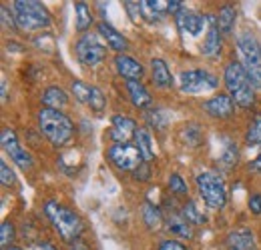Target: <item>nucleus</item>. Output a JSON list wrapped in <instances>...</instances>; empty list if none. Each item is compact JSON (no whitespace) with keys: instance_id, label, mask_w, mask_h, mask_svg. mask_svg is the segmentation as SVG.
Segmentation results:
<instances>
[{"instance_id":"nucleus-1","label":"nucleus","mask_w":261,"mask_h":250,"mask_svg":"<svg viewBox=\"0 0 261 250\" xmlns=\"http://www.w3.org/2000/svg\"><path fill=\"white\" fill-rule=\"evenodd\" d=\"M44 214H46V218L53 222V226L57 228V232H59V236L63 240L74 242V240L81 238L83 228H85L83 226V220H81V216L74 210H70L68 206L59 204L55 200H48L44 204Z\"/></svg>"},{"instance_id":"nucleus-2","label":"nucleus","mask_w":261,"mask_h":250,"mask_svg":"<svg viewBox=\"0 0 261 250\" xmlns=\"http://www.w3.org/2000/svg\"><path fill=\"white\" fill-rule=\"evenodd\" d=\"M225 86L233 102L239 104L241 108H251L255 104V86L249 80L241 63L233 60L225 66Z\"/></svg>"},{"instance_id":"nucleus-3","label":"nucleus","mask_w":261,"mask_h":250,"mask_svg":"<svg viewBox=\"0 0 261 250\" xmlns=\"http://www.w3.org/2000/svg\"><path fill=\"white\" fill-rule=\"evenodd\" d=\"M38 126H40V132L55 146L66 144L74 132L72 120L66 114H63L61 110H53V108H42L38 112Z\"/></svg>"},{"instance_id":"nucleus-4","label":"nucleus","mask_w":261,"mask_h":250,"mask_svg":"<svg viewBox=\"0 0 261 250\" xmlns=\"http://www.w3.org/2000/svg\"><path fill=\"white\" fill-rule=\"evenodd\" d=\"M237 50H239L241 66L245 68L249 80L253 82L255 88H261V46L257 38L249 32H243L237 38Z\"/></svg>"},{"instance_id":"nucleus-5","label":"nucleus","mask_w":261,"mask_h":250,"mask_svg":"<svg viewBox=\"0 0 261 250\" xmlns=\"http://www.w3.org/2000/svg\"><path fill=\"white\" fill-rule=\"evenodd\" d=\"M14 10H16V24L22 30L31 32L50 26L48 10L36 0H16Z\"/></svg>"},{"instance_id":"nucleus-6","label":"nucleus","mask_w":261,"mask_h":250,"mask_svg":"<svg viewBox=\"0 0 261 250\" xmlns=\"http://www.w3.org/2000/svg\"><path fill=\"white\" fill-rule=\"evenodd\" d=\"M197 190H199V196L203 198V202L209 206V208H215V210H221L227 202V188L225 182L221 180L219 174L215 172H201L197 176Z\"/></svg>"},{"instance_id":"nucleus-7","label":"nucleus","mask_w":261,"mask_h":250,"mask_svg":"<svg viewBox=\"0 0 261 250\" xmlns=\"http://www.w3.org/2000/svg\"><path fill=\"white\" fill-rule=\"evenodd\" d=\"M219 86V80L201 68H193V70H185L179 74V88L187 94H205L211 92Z\"/></svg>"},{"instance_id":"nucleus-8","label":"nucleus","mask_w":261,"mask_h":250,"mask_svg":"<svg viewBox=\"0 0 261 250\" xmlns=\"http://www.w3.org/2000/svg\"><path fill=\"white\" fill-rule=\"evenodd\" d=\"M76 56L85 66H97L102 63V58L107 56V48L100 44L98 36L95 34H85L79 42H76Z\"/></svg>"},{"instance_id":"nucleus-9","label":"nucleus","mask_w":261,"mask_h":250,"mask_svg":"<svg viewBox=\"0 0 261 250\" xmlns=\"http://www.w3.org/2000/svg\"><path fill=\"white\" fill-rule=\"evenodd\" d=\"M109 158H111V162L117 166V168H121V170H137L141 164V152H139V148L135 146V144H130V142H121V144H113L111 148H109Z\"/></svg>"},{"instance_id":"nucleus-10","label":"nucleus","mask_w":261,"mask_h":250,"mask_svg":"<svg viewBox=\"0 0 261 250\" xmlns=\"http://www.w3.org/2000/svg\"><path fill=\"white\" fill-rule=\"evenodd\" d=\"M0 142H2L4 152L10 154V158H12L20 168L29 170V168L33 166V158H31V154L27 152V148L20 146V142H18V138H16V134H14L12 128H4V130H2V134H0Z\"/></svg>"},{"instance_id":"nucleus-11","label":"nucleus","mask_w":261,"mask_h":250,"mask_svg":"<svg viewBox=\"0 0 261 250\" xmlns=\"http://www.w3.org/2000/svg\"><path fill=\"white\" fill-rule=\"evenodd\" d=\"M165 222L173 234H177L181 238H193L191 222L183 216V210H179L175 206V202H171V208L165 210Z\"/></svg>"},{"instance_id":"nucleus-12","label":"nucleus","mask_w":261,"mask_h":250,"mask_svg":"<svg viewBox=\"0 0 261 250\" xmlns=\"http://www.w3.org/2000/svg\"><path fill=\"white\" fill-rule=\"evenodd\" d=\"M207 18V16H205ZM201 14L191 12V10H181L177 14V26L183 34H189V36H199L203 28H205V20Z\"/></svg>"},{"instance_id":"nucleus-13","label":"nucleus","mask_w":261,"mask_h":250,"mask_svg":"<svg viewBox=\"0 0 261 250\" xmlns=\"http://www.w3.org/2000/svg\"><path fill=\"white\" fill-rule=\"evenodd\" d=\"M135 132H137V124L127 118V116H113V126H111V138L115 140V144H121V142H129L130 138H135Z\"/></svg>"},{"instance_id":"nucleus-14","label":"nucleus","mask_w":261,"mask_h":250,"mask_svg":"<svg viewBox=\"0 0 261 250\" xmlns=\"http://www.w3.org/2000/svg\"><path fill=\"white\" fill-rule=\"evenodd\" d=\"M207 22H209V32L205 36L201 52L205 56H219L221 54V30L217 26V18L215 16H207Z\"/></svg>"},{"instance_id":"nucleus-15","label":"nucleus","mask_w":261,"mask_h":250,"mask_svg":"<svg viewBox=\"0 0 261 250\" xmlns=\"http://www.w3.org/2000/svg\"><path fill=\"white\" fill-rule=\"evenodd\" d=\"M233 108H235V102H233V98L227 96V94L213 96L211 100L205 102V110L213 118H229L233 114Z\"/></svg>"},{"instance_id":"nucleus-16","label":"nucleus","mask_w":261,"mask_h":250,"mask_svg":"<svg viewBox=\"0 0 261 250\" xmlns=\"http://www.w3.org/2000/svg\"><path fill=\"white\" fill-rule=\"evenodd\" d=\"M225 246L227 250H255V236L249 228H237L229 232Z\"/></svg>"},{"instance_id":"nucleus-17","label":"nucleus","mask_w":261,"mask_h":250,"mask_svg":"<svg viewBox=\"0 0 261 250\" xmlns=\"http://www.w3.org/2000/svg\"><path fill=\"white\" fill-rule=\"evenodd\" d=\"M135 146L139 148L141 158L145 162H151L153 158L157 157V152H155V140H153L149 128H137V132H135Z\"/></svg>"},{"instance_id":"nucleus-18","label":"nucleus","mask_w":261,"mask_h":250,"mask_svg":"<svg viewBox=\"0 0 261 250\" xmlns=\"http://www.w3.org/2000/svg\"><path fill=\"white\" fill-rule=\"evenodd\" d=\"M115 66H117V70H119V74L123 76V78H127V80H141V76H143V64L137 63L135 58H130V56H125V54H119L117 58H115Z\"/></svg>"},{"instance_id":"nucleus-19","label":"nucleus","mask_w":261,"mask_h":250,"mask_svg":"<svg viewBox=\"0 0 261 250\" xmlns=\"http://www.w3.org/2000/svg\"><path fill=\"white\" fill-rule=\"evenodd\" d=\"M98 34L107 40V44L113 48V50H119V52H123L125 48H127V38L121 34L119 30H115L111 24H107V22H100L98 24Z\"/></svg>"},{"instance_id":"nucleus-20","label":"nucleus","mask_w":261,"mask_h":250,"mask_svg":"<svg viewBox=\"0 0 261 250\" xmlns=\"http://www.w3.org/2000/svg\"><path fill=\"white\" fill-rule=\"evenodd\" d=\"M151 72H153V82L159 88H171L173 86V76H171V70H169L165 60L153 58L151 60Z\"/></svg>"},{"instance_id":"nucleus-21","label":"nucleus","mask_w":261,"mask_h":250,"mask_svg":"<svg viewBox=\"0 0 261 250\" xmlns=\"http://www.w3.org/2000/svg\"><path fill=\"white\" fill-rule=\"evenodd\" d=\"M127 92L130 100L137 108H147L151 106V94L147 92V88L139 82V80H127Z\"/></svg>"},{"instance_id":"nucleus-22","label":"nucleus","mask_w":261,"mask_h":250,"mask_svg":"<svg viewBox=\"0 0 261 250\" xmlns=\"http://www.w3.org/2000/svg\"><path fill=\"white\" fill-rule=\"evenodd\" d=\"M42 102H44V106L46 108H53V110H61L63 106H66V102H68V96L63 88H59V86H48L44 94H42Z\"/></svg>"},{"instance_id":"nucleus-23","label":"nucleus","mask_w":261,"mask_h":250,"mask_svg":"<svg viewBox=\"0 0 261 250\" xmlns=\"http://www.w3.org/2000/svg\"><path fill=\"white\" fill-rule=\"evenodd\" d=\"M143 220H145L147 228H151V230H159L161 224H163V212H161L155 204L147 202V204L143 206Z\"/></svg>"},{"instance_id":"nucleus-24","label":"nucleus","mask_w":261,"mask_h":250,"mask_svg":"<svg viewBox=\"0 0 261 250\" xmlns=\"http://www.w3.org/2000/svg\"><path fill=\"white\" fill-rule=\"evenodd\" d=\"M74 12H76V30L85 32L87 28H91L93 14H91V8L87 6V2H76L74 4Z\"/></svg>"},{"instance_id":"nucleus-25","label":"nucleus","mask_w":261,"mask_h":250,"mask_svg":"<svg viewBox=\"0 0 261 250\" xmlns=\"http://www.w3.org/2000/svg\"><path fill=\"white\" fill-rule=\"evenodd\" d=\"M235 18H237V12L233 6L225 4L221 10H219V16H217V26L221 32H231L233 30V24H235Z\"/></svg>"},{"instance_id":"nucleus-26","label":"nucleus","mask_w":261,"mask_h":250,"mask_svg":"<svg viewBox=\"0 0 261 250\" xmlns=\"http://www.w3.org/2000/svg\"><path fill=\"white\" fill-rule=\"evenodd\" d=\"M245 140H247V144H251V146H261V114H255L253 122L247 128Z\"/></svg>"},{"instance_id":"nucleus-27","label":"nucleus","mask_w":261,"mask_h":250,"mask_svg":"<svg viewBox=\"0 0 261 250\" xmlns=\"http://www.w3.org/2000/svg\"><path fill=\"white\" fill-rule=\"evenodd\" d=\"M237 144H233V142H227V146L223 148V152H221V157H219V164L229 170V168H233L235 164H237Z\"/></svg>"},{"instance_id":"nucleus-28","label":"nucleus","mask_w":261,"mask_h":250,"mask_svg":"<svg viewBox=\"0 0 261 250\" xmlns=\"http://www.w3.org/2000/svg\"><path fill=\"white\" fill-rule=\"evenodd\" d=\"M72 94H74V98H76L79 102L89 104L91 94H93V86H91V84H85V82H81V80H74V82H72Z\"/></svg>"},{"instance_id":"nucleus-29","label":"nucleus","mask_w":261,"mask_h":250,"mask_svg":"<svg viewBox=\"0 0 261 250\" xmlns=\"http://www.w3.org/2000/svg\"><path fill=\"white\" fill-rule=\"evenodd\" d=\"M14 242V226L12 222H2V228H0V244L2 248H10V244Z\"/></svg>"},{"instance_id":"nucleus-30","label":"nucleus","mask_w":261,"mask_h":250,"mask_svg":"<svg viewBox=\"0 0 261 250\" xmlns=\"http://www.w3.org/2000/svg\"><path fill=\"white\" fill-rule=\"evenodd\" d=\"M181 210H183V216L189 220L191 224H203V222H205V216H203V214L197 210V206L191 202V200H189V202H187V204H185Z\"/></svg>"},{"instance_id":"nucleus-31","label":"nucleus","mask_w":261,"mask_h":250,"mask_svg":"<svg viewBox=\"0 0 261 250\" xmlns=\"http://www.w3.org/2000/svg\"><path fill=\"white\" fill-rule=\"evenodd\" d=\"M139 6H141V16L143 18H147L149 22H155V20H159V10L153 6V0H143V2H139Z\"/></svg>"},{"instance_id":"nucleus-32","label":"nucleus","mask_w":261,"mask_h":250,"mask_svg":"<svg viewBox=\"0 0 261 250\" xmlns=\"http://www.w3.org/2000/svg\"><path fill=\"white\" fill-rule=\"evenodd\" d=\"M169 188L173 194H187V184L179 174H171L169 176Z\"/></svg>"},{"instance_id":"nucleus-33","label":"nucleus","mask_w":261,"mask_h":250,"mask_svg":"<svg viewBox=\"0 0 261 250\" xmlns=\"http://www.w3.org/2000/svg\"><path fill=\"white\" fill-rule=\"evenodd\" d=\"M89 106L95 110V112H100L105 108V96L100 92V88L93 86V94H91V100H89Z\"/></svg>"},{"instance_id":"nucleus-34","label":"nucleus","mask_w":261,"mask_h":250,"mask_svg":"<svg viewBox=\"0 0 261 250\" xmlns=\"http://www.w3.org/2000/svg\"><path fill=\"white\" fill-rule=\"evenodd\" d=\"M0 180H2L4 186H12L14 180H16V178H14V172L10 170V166H8L4 160L0 162Z\"/></svg>"},{"instance_id":"nucleus-35","label":"nucleus","mask_w":261,"mask_h":250,"mask_svg":"<svg viewBox=\"0 0 261 250\" xmlns=\"http://www.w3.org/2000/svg\"><path fill=\"white\" fill-rule=\"evenodd\" d=\"M147 118H149V122L155 126V128H165L167 126V116H165L163 110H153V112H149L147 114Z\"/></svg>"},{"instance_id":"nucleus-36","label":"nucleus","mask_w":261,"mask_h":250,"mask_svg":"<svg viewBox=\"0 0 261 250\" xmlns=\"http://www.w3.org/2000/svg\"><path fill=\"white\" fill-rule=\"evenodd\" d=\"M46 44L50 46V50H55V38H53L50 34H40V36L36 38V46H42V48H44Z\"/></svg>"},{"instance_id":"nucleus-37","label":"nucleus","mask_w":261,"mask_h":250,"mask_svg":"<svg viewBox=\"0 0 261 250\" xmlns=\"http://www.w3.org/2000/svg\"><path fill=\"white\" fill-rule=\"evenodd\" d=\"M249 208L253 214H261V194H251L249 198Z\"/></svg>"},{"instance_id":"nucleus-38","label":"nucleus","mask_w":261,"mask_h":250,"mask_svg":"<svg viewBox=\"0 0 261 250\" xmlns=\"http://www.w3.org/2000/svg\"><path fill=\"white\" fill-rule=\"evenodd\" d=\"M127 4V10L130 12V16L135 18V22H139V18H143L141 16V6H139V2H125Z\"/></svg>"},{"instance_id":"nucleus-39","label":"nucleus","mask_w":261,"mask_h":250,"mask_svg":"<svg viewBox=\"0 0 261 250\" xmlns=\"http://www.w3.org/2000/svg\"><path fill=\"white\" fill-rule=\"evenodd\" d=\"M159 250H187V248L181 242H177V240H165V242H161Z\"/></svg>"},{"instance_id":"nucleus-40","label":"nucleus","mask_w":261,"mask_h":250,"mask_svg":"<svg viewBox=\"0 0 261 250\" xmlns=\"http://www.w3.org/2000/svg\"><path fill=\"white\" fill-rule=\"evenodd\" d=\"M0 14H2V20H4V26H10V28H18L16 20H14V18H8V8H6V6H2V8H0Z\"/></svg>"},{"instance_id":"nucleus-41","label":"nucleus","mask_w":261,"mask_h":250,"mask_svg":"<svg viewBox=\"0 0 261 250\" xmlns=\"http://www.w3.org/2000/svg\"><path fill=\"white\" fill-rule=\"evenodd\" d=\"M70 250H89V246L79 238V240H74V242H70Z\"/></svg>"},{"instance_id":"nucleus-42","label":"nucleus","mask_w":261,"mask_h":250,"mask_svg":"<svg viewBox=\"0 0 261 250\" xmlns=\"http://www.w3.org/2000/svg\"><path fill=\"white\" fill-rule=\"evenodd\" d=\"M33 250H57L50 242H36L33 246Z\"/></svg>"},{"instance_id":"nucleus-43","label":"nucleus","mask_w":261,"mask_h":250,"mask_svg":"<svg viewBox=\"0 0 261 250\" xmlns=\"http://www.w3.org/2000/svg\"><path fill=\"white\" fill-rule=\"evenodd\" d=\"M249 170H253V172H259V174H261V154L255 158L251 164H249Z\"/></svg>"},{"instance_id":"nucleus-44","label":"nucleus","mask_w":261,"mask_h":250,"mask_svg":"<svg viewBox=\"0 0 261 250\" xmlns=\"http://www.w3.org/2000/svg\"><path fill=\"white\" fill-rule=\"evenodd\" d=\"M6 78H2V102H6Z\"/></svg>"},{"instance_id":"nucleus-45","label":"nucleus","mask_w":261,"mask_h":250,"mask_svg":"<svg viewBox=\"0 0 261 250\" xmlns=\"http://www.w3.org/2000/svg\"><path fill=\"white\" fill-rule=\"evenodd\" d=\"M8 250H20V248H18V246H10Z\"/></svg>"}]
</instances>
